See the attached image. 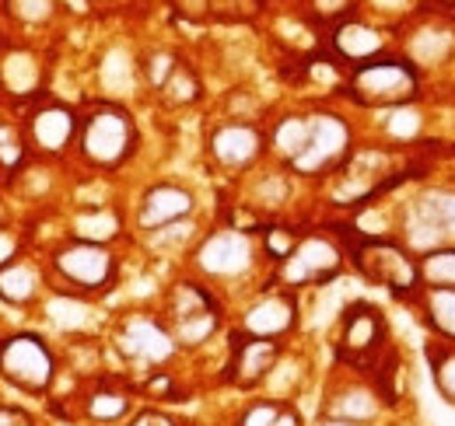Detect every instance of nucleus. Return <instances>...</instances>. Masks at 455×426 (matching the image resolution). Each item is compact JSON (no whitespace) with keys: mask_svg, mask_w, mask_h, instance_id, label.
Listing matches in <instances>:
<instances>
[{"mask_svg":"<svg viewBox=\"0 0 455 426\" xmlns=\"http://www.w3.org/2000/svg\"><path fill=\"white\" fill-rule=\"evenodd\" d=\"M140 147V130L133 112L119 102L99 99L81 112L77 154L95 171H119Z\"/></svg>","mask_w":455,"mask_h":426,"instance_id":"obj_1","label":"nucleus"},{"mask_svg":"<svg viewBox=\"0 0 455 426\" xmlns=\"http://www.w3.org/2000/svg\"><path fill=\"white\" fill-rule=\"evenodd\" d=\"M116 276H119V263H116L113 248L102 241L74 238V234L60 241L46 263V283H53L57 294L81 297V301H92L113 290Z\"/></svg>","mask_w":455,"mask_h":426,"instance_id":"obj_2","label":"nucleus"},{"mask_svg":"<svg viewBox=\"0 0 455 426\" xmlns=\"http://www.w3.org/2000/svg\"><path fill=\"white\" fill-rule=\"evenodd\" d=\"M162 321L169 325L172 339H175L179 350H200V346H207L221 332L225 308H221V297H218V290L211 283H204V280H179L165 294Z\"/></svg>","mask_w":455,"mask_h":426,"instance_id":"obj_3","label":"nucleus"},{"mask_svg":"<svg viewBox=\"0 0 455 426\" xmlns=\"http://www.w3.org/2000/svg\"><path fill=\"white\" fill-rule=\"evenodd\" d=\"M0 381L28 398H50L60 381V360L50 339L32 328L0 335Z\"/></svg>","mask_w":455,"mask_h":426,"instance_id":"obj_4","label":"nucleus"},{"mask_svg":"<svg viewBox=\"0 0 455 426\" xmlns=\"http://www.w3.org/2000/svg\"><path fill=\"white\" fill-rule=\"evenodd\" d=\"M343 91L354 106L364 108H403L420 91V74L403 56H379L347 70Z\"/></svg>","mask_w":455,"mask_h":426,"instance_id":"obj_5","label":"nucleus"},{"mask_svg":"<svg viewBox=\"0 0 455 426\" xmlns=\"http://www.w3.org/2000/svg\"><path fill=\"white\" fill-rule=\"evenodd\" d=\"M347 259L368 283L386 287L403 301H413L420 294L417 256L396 238H364L354 231V245H347Z\"/></svg>","mask_w":455,"mask_h":426,"instance_id":"obj_6","label":"nucleus"},{"mask_svg":"<svg viewBox=\"0 0 455 426\" xmlns=\"http://www.w3.org/2000/svg\"><path fill=\"white\" fill-rule=\"evenodd\" d=\"M337 364L347 367V371L368 374L375 371V364L393 350L389 346V325H386V315L371 304V301H354L347 304L340 315V325H337Z\"/></svg>","mask_w":455,"mask_h":426,"instance_id":"obj_7","label":"nucleus"},{"mask_svg":"<svg viewBox=\"0 0 455 426\" xmlns=\"http://www.w3.org/2000/svg\"><path fill=\"white\" fill-rule=\"evenodd\" d=\"M259 241L245 227H214L200 238L193 252V269L204 283H238L259 266Z\"/></svg>","mask_w":455,"mask_h":426,"instance_id":"obj_8","label":"nucleus"},{"mask_svg":"<svg viewBox=\"0 0 455 426\" xmlns=\"http://www.w3.org/2000/svg\"><path fill=\"white\" fill-rule=\"evenodd\" d=\"M347 263V245L337 241V234L326 231H305L298 238V245L291 248L284 263L277 266L274 283H281L287 290H305V287H323L330 280H337Z\"/></svg>","mask_w":455,"mask_h":426,"instance_id":"obj_9","label":"nucleus"},{"mask_svg":"<svg viewBox=\"0 0 455 426\" xmlns=\"http://www.w3.org/2000/svg\"><path fill=\"white\" fill-rule=\"evenodd\" d=\"M354 154V130L340 112H312L308 144L298 158L287 164L298 178H326Z\"/></svg>","mask_w":455,"mask_h":426,"instance_id":"obj_10","label":"nucleus"},{"mask_svg":"<svg viewBox=\"0 0 455 426\" xmlns=\"http://www.w3.org/2000/svg\"><path fill=\"white\" fill-rule=\"evenodd\" d=\"M113 343L126 364L144 367L148 374L169 371V364L179 353V346H175V339H172L169 325L162 321V315H148V312L126 315L119 321Z\"/></svg>","mask_w":455,"mask_h":426,"instance_id":"obj_11","label":"nucleus"},{"mask_svg":"<svg viewBox=\"0 0 455 426\" xmlns=\"http://www.w3.org/2000/svg\"><path fill=\"white\" fill-rule=\"evenodd\" d=\"M403 245L413 256L431 248L455 245V193L452 189H427L406 207L403 220Z\"/></svg>","mask_w":455,"mask_h":426,"instance_id":"obj_12","label":"nucleus"},{"mask_svg":"<svg viewBox=\"0 0 455 426\" xmlns=\"http://www.w3.org/2000/svg\"><path fill=\"white\" fill-rule=\"evenodd\" d=\"M25 140L32 154L39 158H63L70 147H77V130H81V112L60 99H39L25 108L21 119Z\"/></svg>","mask_w":455,"mask_h":426,"instance_id":"obj_13","label":"nucleus"},{"mask_svg":"<svg viewBox=\"0 0 455 426\" xmlns=\"http://www.w3.org/2000/svg\"><path fill=\"white\" fill-rule=\"evenodd\" d=\"M301 321V304H298V290H287L281 283L263 287L235 321V332L242 335H256V339H277L284 343L287 335L298 328Z\"/></svg>","mask_w":455,"mask_h":426,"instance_id":"obj_14","label":"nucleus"},{"mask_svg":"<svg viewBox=\"0 0 455 426\" xmlns=\"http://www.w3.org/2000/svg\"><path fill=\"white\" fill-rule=\"evenodd\" d=\"M267 151V130L252 119H221L207 130V158L228 175L249 171Z\"/></svg>","mask_w":455,"mask_h":426,"instance_id":"obj_15","label":"nucleus"},{"mask_svg":"<svg viewBox=\"0 0 455 426\" xmlns=\"http://www.w3.org/2000/svg\"><path fill=\"white\" fill-rule=\"evenodd\" d=\"M281 360H284V343L231 332L225 360V384L238 388V391H256L274 377Z\"/></svg>","mask_w":455,"mask_h":426,"instance_id":"obj_16","label":"nucleus"},{"mask_svg":"<svg viewBox=\"0 0 455 426\" xmlns=\"http://www.w3.org/2000/svg\"><path fill=\"white\" fill-rule=\"evenodd\" d=\"M382 409H386V402H382L379 388L371 384V377L347 371V377L330 384V391L319 406V416H333V420H347V423L357 426H375L382 420Z\"/></svg>","mask_w":455,"mask_h":426,"instance_id":"obj_17","label":"nucleus"},{"mask_svg":"<svg viewBox=\"0 0 455 426\" xmlns=\"http://www.w3.org/2000/svg\"><path fill=\"white\" fill-rule=\"evenodd\" d=\"M137 413V391L126 381L99 377L77 395V416L92 426H119Z\"/></svg>","mask_w":455,"mask_h":426,"instance_id":"obj_18","label":"nucleus"},{"mask_svg":"<svg viewBox=\"0 0 455 426\" xmlns=\"http://www.w3.org/2000/svg\"><path fill=\"white\" fill-rule=\"evenodd\" d=\"M193 210H196V196L186 185H179V182H155V185L144 189L133 220H137V227L144 234H155L162 227L189 220Z\"/></svg>","mask_w":455,"mask_h":426,"instance_id":"obj_19","label":"nucleus"},{"mask_svg":"<svg viewBox=\"0 0 455 426\" xmlns=\"http://www.w3.org/2000/svg\"><path fill=\"white\" fill-rule=\"evenodd\" d=\"M43 84H46V63L36 50L14 46V50L0 53V91L11 102L28 108L32 102L46 99Z\"/></svg>","mask_w":455,"mask_h":426,"instance_id":"obj_20","label":"nucleus"},{"mask_svg":"<svg viewBox=\"0 0 455 426\" xmlns=\"http://www.w3.org/2000/svg\"><path fill=\"white\" fill-rule=\"evenodd\" d=\"M330 50L347 67H361L368 59L386 56V32L361 18H343L330 32Z\"/></svg>","mask_w":455,"mask_h":426,"instance_id":"obj_21","label":"nucleus"},{"mask_svg":"<svg viewBox=\"0 0 455 426\" xmlns=\"http://www.w3.org/2000/svg\"><path fill=\"white\" fill-rule=\"evenodd\" d=\"M308 130H312V112H284V115L274 119L270 130H267L270 154L287 168L291 161L305 151V144H308Z\"/></svg>","mask_w":455,"mask_h":426,"instance_id":"obj_22","label":"nucleus"},{"mask_svg":"<svg viewBox=\"0 0 455 426\" xmlns=\"http://www.w3.org/2000/svg\"><path fill=\"white\" fill-rule=\"evenodd\" d=\"M43 283H46L43 269L28 263V259H18L14 266L0 269V301L11 304V308H28V304L39 301Z\"/></svg>","mask_w":455,"mask_h":426,"instance_id":"obj_23","label":"nucleus"},{"mask_svg":"<svg viewBox=\"0 0 455 426\" xmlns=\"http://www.w3.org/2000/svg\"><path fill=\"white\" fill-rule=\"evenodd\" d=\"M410 304L420 312L431 339L455 343V290H427V287H420V294Z\"/></svg>","mask_w":455,"mask_h":426,"instance_id":"obj_24","label":"nucleus"},{"mask_svg":"<svg viewBox=\"0 0 455 426\" xmlns=\"http://www.w3.org/2000/svg\"><path fill=\"white\" fill-rule=\"evenodd\" d=\"M427 367H431V381H435V391L442 395L445 406L455 409V343L445 339H427Z\"/></svg>","mask_w":455,"mask_h":426,"instance_id":"obj_25","label":"nucleus"},{"mask_svg":"<svg viewBox=\"0 0 455 426\" xmlns=\"http://www.w3.org/2000/svg\"><path fill=\"white\" fill-rule=\"evenodd\" d=\"M417 269H420V287L455 290V245H442V248L417 256Z\"/></svg>","mask_w":455,"mask_h":426,"instance_id":"obj_26","label":"nucleus"},{"mask_svg":"<svg viewBox=\"0 0 455 426\" xmlns=\"http://www.w3.org/2000/svg\"><path fill=\"white\" fill-rule=\"evenodd\" d=\"M116 231H119V217L109 207H99V203L81 210V217L74 220V238H84V241L109 245V238H113Z\"/></svg>","mask_w":455,"mask_h":426,"instance_id":"obj_27","label":"nucleus"},{"mask_svg":"<svg viewBox=\"0 0 455 426\" xmlns=\"http://www.w3.org/2000/svg\"><path fill=\"white\" fill-rule=\"evenodd\" d=\"M28 154H32V147L25 140V130L0 122V168H4V175H18L28 164Z\"/></svg>","mask_w":455,"mask_h":426,"instance_id":"obj_28","label":"nucleus"},{"mask_svg":"<svg viewBox=\"0 0 455 426\" xmlns=\"http://www.w3.org/2000/svg\"><path fill=\"white\" fill-rule=\"evenodd\" d=\"M200 95H204V88H200V77L193 74V67H186V63H179V70L169 77V84L158 91V99L165 102V106H193V102H200Z\"/></svg>","mask_w":455,"mask_h":426,"instance_id":"obj_29","label":"nucleus"},{"mask_svg":"<svg viewBox=\"0 0 455 426\" xmlns=\"http://www.w3.org/2000/svg\"><path fill=\"white\" fill-rule=\"evenodd\" d=\"M284 406H287V398H274V395L249 398V402L231 416V426H277Z\"/></svg>","mask_w":455,"mask_h":426,"instance_id":"obj_30","label":"nucleus"},{"mask_svg":"<svg viewBox=\"0 0 455 426\" xmlns=\"http://www.w3.org/2000/svg\"><path fill=\"white\" fill-rule=\"evenodd\" d=\"M57 0H4L7 18H14L18 25H46L57 14Z\"/></svg>","mask_w":455,"mask_h":426,"instance_id":"obj_31","label":"nucleus"},{"mask_svg":"<svg viewBox=\"0 0 455 426\" xmlns=\"http://www.w3.org/2000/svg\"><path fill=\"white\" fill-rule=\"evenodd\" d=\"M179 56L169 53V50H155L151 56H144V63H140V70H144V81H148V88L158 95L165 84H169V77L179 70Z\"/></svg>","mask_w":455,"mask_h":426,"instance_id":"obj_32","label":"nucleus"},{"mask_svg":"<svg viewBox=\"0 0 455 426\" xmlns=\"http://www.w3.org/2000/svg\"><path fill=\"white\" fill-rule=\"evenodd\" d=\"M140 395H144V398H151V402H182L179 377H175L172 371L148 374V381L140 384Z\"/></svg>","mask_w":455,"mask_h":426,"instance_id":"obj_33","label":"nucleus"},{"mask_svg":"<svg viewBox=\"0 0 455 426\" xmlns=\"http://www.w3.org/2000/svg\"><path fill=\"white\" fill-rule=\"evenodd\" d=\"M123 426H186V420H179L169 409H158V406H148V409H137Z\"/></svg>","mask_w":455,"mask_h":426,"instance_id":"obj_34","label":"nucleus"},{"mask_svg":"<svg viewBox=\"0 0 455 426\" xmlns=\"http://www.w3.org/2000/svg\"><path fill=\"white\" fill-rule=\"evenodd\" d=\"M21 256V234L11 227V224H0V269L14 266Z\"/></svg>","mask_w":455,"mask_h":426,"instance_id":"obj_35","label":"nucleus"},{"mask_svg":"<svg viewBox=\"0 0 455 426\" xmlns=\"http://www.w3.org/2000/svg\"><path fill=\"white\" fill-rule=\"evenodd\" d=\"M0 426H39V420L28 409H21V406L0 402Z\"/></svg>","mask_w":455,"mask_h":426,"instance_id":"obj_36","label":"nucleus"},{"mask_svg":"<svg viewBox=\"0 0 455 426\" xmlns=\"http://www.w3.org/2000/svg\"><path fill=\"white\" fill-rule=\"evenodd\" d=\"M312 7L330 21H343L354 11V0H312Z\"/></svg>","mask_w":455,"mask_h":426,"instance_id":"obj_37","label":"nucleus"},{"mask_svg":"<svg viewBox=\"0 0 455 426\" xmlns=\"http://www.w3.org/2000/svg\"><path fill=\"white\" fill-rule=\"evenodd\" d=\"M312 426H357V423H347V420H333V416H319Z\"/></svg>","mask_w":455,"mask_h":426,"instance_id":"obj_38","label":"nucleus"},{"mask_svg":"<svg viewBox=\"0 0 455 426\" xmlns=\"http://www.w3.org/2000/svg\"><path fill=\"white\" fill-rule=\"evenodd\" d=\"M0 182H4V168H0Z\"/></svg>","mask_w":455,"mask_h":426,"instance_id":"obj_39","label":"nucleus"}]
</instances>
